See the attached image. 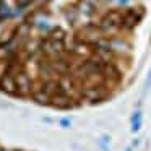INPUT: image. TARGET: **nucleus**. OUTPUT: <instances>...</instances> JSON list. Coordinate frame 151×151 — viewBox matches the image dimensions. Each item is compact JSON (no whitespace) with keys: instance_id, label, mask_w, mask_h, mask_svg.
Masks as SVG:
<instances>
[{"instance_id":"nucleus-1","label":"nucleus","mask_w":151,"mask_h":151,"mask_svg":"<svg viewBox=\"0 0 151 151\" xmlns=\"http://www.w3.org/2000/svg\"><path fill=\"white\" fill-rule=\"evenodd\" d=\"M78 13L85 18H91L96 13V5L93 4L91 0H83L78 5Z\"/></svg>"},{"instance_id":"nucleus-2","label":"nucleus","mask_w":151,"mask_h":151,"mask_svg":"<svg viewBox=\"0 0 151 151\" xmlns=\"http://www.w3.org/2000/svg\"><path fill=\"white\" fill-rule=\"evenodd\" d=\"M130 130L133 132V133H138V132L141 130V125H143V112L140 111V109H137V111L132 114V119H130Z\"/></svg>"},{"instance_id":"nucleus-3","label":"nucleus","mask_w":151,"mask_h":151,"mask_svg":"<svg viewBox=\"0 0 151 151\" xmlns=\"http://www.w3.org/2000/svg\"><path fill=\"white\" fill-rule=\"evenodd\" d=\"M36 28L42 33H47V31H52V23H50L47 18H37L36 20Z\"/></svg>"},{"instance_id":"nucleus-4","label":"nucleus","mask_w":151,"mask_h":151,"mask_svg":"<svg viewBox=\"0 0 151 151\" xmlns=\"http://www.w3.org/2000/svg\"><path fill=\"white\" fill-rule=\"evenodd\" d=\"M109 143H111V137H109V135H102L101 140H99V146H101V150L102 151H111Z\"/></svg>"},{"instance_id":"nucleus-5","label":"nucleus","mask_w":151,"mask_h":151,"mask_svg":"<svg viewBox=\"0 0 151 151\" xmlns=\"http://www.w3.org/2000/svg\"><path fill=\"white\" fill-rule=\"evenodd\" d=\"M59 125L62 128H72V125H73V120L70 117H62V119H59Z\"/></svg>"},{"instance_id":"nucleus-6","label":"nucleus","mask_w":151,"mask_h":151,"mask_svg":"<svg viewBox=\"0 0 151 151\" xmlns=\"http://www.w3.org/2000/svg\"><path fill=\"white\" fill-rule=\"evenodd\" d=\"M111 2H114V4L119 5V7H127V5L132 4V0H111Z\"/></svg>"},{"instance_id":"nucleus-7","label":"nucleus","mask_w":151,"mask_h":151,"mask_svg":"<svg viewBox=\"0 0 151 151\" xmlns=\"http://www.w3.org/2000/svg\"><path fill=\"white\" fill-rule=\"evenodd\" d=\"M151 85V68H150V73H148V80H146V88H150Z\"/></svg>"},{"instance_id":"nucleus-8","label":"nucleus","mask_w":151,"mask_h":151,"mask_svg":"<svg viewBox=\"0 0 151 151\" xmlns=\"http://www.w3.org/2000/svg\"><path fill=\"white\" fill-rule=\"evenodd\" d=\"M138 145H140V138H137V140H135V141H133V145H132V146H133V148H135V146H138Z\"/></svg>"},{"instance_id":"nucleus-9","label":"nucleus","mask_w":151,"mask_h":151,"mask_svg":"<svg viewBox=\"0 0 151 151\" xmlns=\"http://www.w3.org/2000/svg\"><path fill=\"white\" fill-rule=\"evenodd\" d=\"M125 151H133V146H127V150Z\"/></svg>"}]
</instances>
